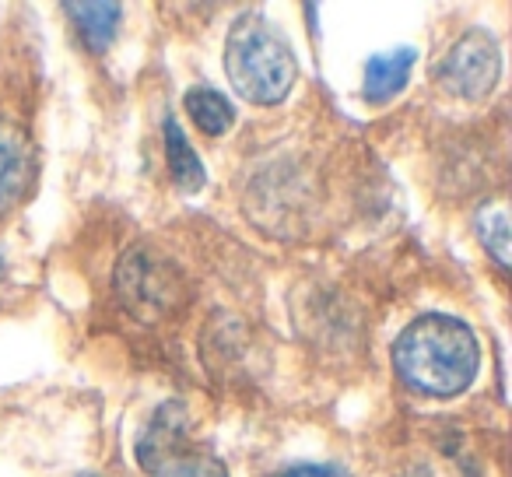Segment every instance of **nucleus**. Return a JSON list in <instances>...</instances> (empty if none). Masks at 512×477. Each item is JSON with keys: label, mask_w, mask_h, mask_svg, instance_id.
Here are the masks:
<instances>
[{"label": "nucleus", "mask_w": 512, "mask_h": 477, "mask_svg": "<svg viewBox=\"0 0 512 477\" xmlns=\"http://www.w3.org/2000/svg\"><path fill=\"white\" fill-rule=\"evenodd\" d=\"M274 477H348V470L337 463H299V467L278 470Z\"/></svg>", "instance_id": "obj_13"}, {"label": "nucleus", "mask_w": 512, "mask_h": 477, "mask_svg": "<svg viewBox=\"0 0 512 477\" xmlns=\"http://www.w3.org/2000/svg\"><path fill=\"white\" fill-rule=\"evenodd\" d=\"M183 102H186V113H190V120L211 137H221L235 123L232 102H228L221 92H214V88H204V85L190 88Z\"/></svg>", "instance_id": "obj_11"}, {"label": "nucleus", "mask_w": 512, "mask_h": 477, "mask_svg": "<svg viewBox=\"0 0 512 477\" xmlns=\"http://www.w3.org/2000/svg\"><path fill=\"white\" fill-rule=\"evenodd\" d=\"M397 376L425 397H456L477 376L481 348L467 323L453 316H421L393 344Z\"/></svg>", "instance_id": "obj_1"}, {"label": "nucleus", "mask_w": 512, "mask_h": 477, "mask_svg": "<svg viewBox=\"0 0 512 477\" xmlns=\"http://www.w3.org/2000/svg\"><path fill=\"white\" fill-rule=\"evenodd\" d=\"M151 477H228L214 456H197V453H183L176 460L162 463Z\"/></svg>", "instance_id": "obj_12"}, {"label": "nucleus", "mask_w": 512, "mask_h": 477, "mask_svg": "<svg viewBox=\"0 0 512 477\" xmlns=\"http://www.w3.org/2000/svg\"><path fill=\"white\" fill-rule=\"evenodd\" d=\"M113 292L120 299V306L127 309L134 320L141 323H158L176 316L186 306V278L162 250L141 243L130 246L116 264Z\"/></svg>", "instance_id": "obj_3"}, {"label": "nucleus", "mask_w": 512, "mask_h": 477, "mask_svg": "<svg viewBox=\"0 0 512 477\" xmlns=\"http://www.w3.org/2000/svg\"><path fill=\"white\" fill-rule=\"evenodd\" d=\"M64 11L74 18V29L85 39L88 50L102 53L113 46L116 32H120V4H106V0H92V4H64Z\"/></svg>", "instance_id": "obj_8"}, {"label": "nucleus", "mask_w": 512, "mask_h": 477, "mask_svg": "<svg viewBox=\"0 0 512 477\" xmlns=\"http://www.w3.org/2000/svg\"><path fill=\"white\" fill-rule=\"evenodd\" d=\"M36 183V151L11 123H0V214L15 211Z\"/></svg>", "instance_id": "obj_5"}, {"label": "nucleus", "mask_w": 512, "mask_h": 477, "mask_svg": "<svg viewBox=\"0 0 512 477\" xmlns=\"http://www.w3.org/2000/svg\"><path fill=\"white\" fill-rule=\"evenodd\" d=\"M498 74H502V53L495 36L484 29L463 32L439 64L442 88L463 102H481L498 85Z\"/></svg>", "instance_id": "obj_4"}, {"label": "nucleus", "mask_w": 512, "mask_h": 477, "mask_svg": "<svg viewBox=\"0 0 512 477\" xmlns=\"http://www.w3.org/2000/svg\"><path fill=\"white\" fill-rule=\"evenodd\" d=\"M418 60L414 50H390V53H379L365 64V99L369 102H390L397 92H404L407 78H411V67Z\"/></svg>", "instance_id": "obj_7"}, {"label": "nucleus", "mask_w": 512, "mask_h": 477, "mask_svg": "<svg viewBox=\"0 0 512 477\" xmlns=\"http://www.w3.org/2000/svg\"><path fill=\"white\" fill-rule=\"evenodd\" d=\"M165 155H169L172 179H176V183L183 186L186 193H197L200 186L207 183V172H204V165H200L197 151L190 148L183 127H179L172 116L165 120Z\"/></svg>", "instance_id": "obj_9"}, {"label": "nucleus", "mask_w": 512, "mask_h": 477, "mask_svg": "<svg viewBox=\"0 0 512 477\" xmlns=\"http://www.w3.org/2000/svg\"><path fill=\"white\" fill-rule=\"evenodd\" d=\"M474 228H477V235H481L484 250L495 257V264L509 267L512 228H509V207H505V200H488V204L474 214Z\"/></svg>", "instance_id": "obj_10"}, {"label": "nucleus", "mask_w": 512, "mask_h": 477, "mask_svg": "<svg viewBox=\"0 0 512 477\" xmlns=\"http://www.w3.org/2000/svg\"><path fill=\"white\" fill-rule=\"evenodd\" d=\"M186 435H190V414H186V404L169 400V404L158 407L155 418H151L148 428H144L141 442H137V463L155 474L162 463L183 456Z\"/></svg>", "instance_id": "obj_6"}, {"label": "nucleus", "mask_w": 512, "mask_h": 477, "mask_svg": "<svg viewBox=\"0 0 512 477\" xmlns=\"http://www.w3.org/2000/svg\"><path fill=\"white\" fill-rule=\"evenodd\" d=\"M225 71L232 88L253 106H278L295 85V57L285 36L264 15H242L225 43Z\"/></svg>", "instance_id": "obj_2"}]
</instances>
